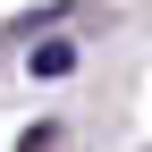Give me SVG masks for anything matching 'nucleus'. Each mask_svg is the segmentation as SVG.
Segmentation results:
<instances>
[{
	"label": "nucleus",
	"instance_id": "obj_1",
	"mask_svg": "<svg viewBox=\"0 0 152 152\" xmlns=\"http://www.w3.org/2000/svg\"><path fill=\"white\" fill-rule=\"evenodd\" d=\"M26 68H34V76H68V68H76V42H34Z\"/></svg>",
	"mask_w": 152,
	"mask_h": 152
}]
</instances>
